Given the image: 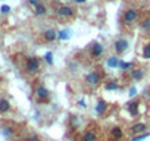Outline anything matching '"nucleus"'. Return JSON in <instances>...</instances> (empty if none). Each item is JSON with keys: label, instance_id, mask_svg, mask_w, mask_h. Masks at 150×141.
Listing matches in <instances>:
<instances>
[{"label": "nucleus", "instance_id": "nucleus-24", "mask_svg": "<svg viewBox=\"0 0 150 141\" xmlns=\"http://www.w3.org/2000/svg\"><path fill=\"white\" fill-rule=\"evenodd\" d=\"M150 134L149 132H146V134H141V135H137V137H132V140L131 141H140V140H144V138H147Z\"/></svg>", "mask_w": 150, "mask_h": 141}, {"label": "nucleus", "instance_id": "nucleus-1", "mask_svg": "<svg viewBox=\"0 0 150 141\" xmlns=\"http://www.w3.org/2000/svg\"><path fill=\"white\" fill-rule=\"evenodd\" d=\"M103 84V77L99 70H91L84 77V85L88 88H97Z\"/></svg>", "mask_w": 150, "mask_h": 141}, {"label": "nucleus", "instance_id": "nucleus-17", "mask_svg": "<svg viewBox=\"0 0 150 141\" xmlns=\"http://www.w3.org/2000/svg\"><path fill=\"white\" fill-rule=\"evenodd\" d=\"M71 35H72V31H71V30H68V28L57 31V40L66 41V40H69V38H71Z\"/></svg>", "mask_w": 150, "mask_h": 141}, {"label": "nucleus", "instance_id": "nucleus-20", "mask_svg": "<svg viewBox=\"0 0 150 141\" xmlns=\"http://www.w3.org/2000/svg\"><path fill=\"white\" fill-rule=\"evenodd\" d=\"M132 68H134V63H132V62H122V60H121V63H119V69L127 70V72H129Z\"/></svg>", "mask_w": 150, "mask_h": 141}, {"label": "nucleus", "instance_id": "nucleus-28", "mask_svg": "<svg viewBox=\"0 0 150 141\" xmlns=\"http://www.w3.org/2000/svg\"><path fill=\"white\" fill-rule=\"evenodd\" d=\"M0 11H2V13H9L11 8H9V6H6V5H3V6H2V9H0Z\"/></svg>", "mask_w": 150, "mask_h": 141}, {"label": "nucleus", "instance_id": "nucleus-13", "mask_svg": "<svg viewBox=\"0 0 150 141\" xmlns=\"http://www.w3.org/2000/svg\"><path fill=\"white\" fill-rule=\"evenodd\" d=\"M43 38H44V41L52 43V41H54V40L57 38V31L53 30V28H49V30H46V31L43 32Z\"/></svg>", "mask_w": 150, "mask_h": 141}, {"label": "nucleus", "instance_id": "nucleus-5", "mask_svg": "<svg viewBox=\"0 0 150 141\" xmlns=\"http://www.w3.org/2000/svg\"><path fill=\"white\" fill-rule=\"evenodd\" d=\"M128 49H129V43L127 38H116L113 41V50L116 51V54H124Z\"/></svg>", "mask_w": 150, "mask_h": 141}, {"label": "nucleus", "instance_id": "nucleus-2", "mask_svg": "<svg viewBox=\"0 0 150 141\" xmlns=\"http://www.w3.org/2000/svg\"><path fill=\"white\" fill-rule=\"evenodd\" d=\"M40 69H41V60L38 57L33 56V57H28L25 60V72L27 74H31V75L38 74Z\"/></svg>", "mask_w": 150, "mask_h": 141}, {"label": "nucleus", "instance_id": "nucleus-14", "mask_svg": "<svg viewBox=\"0 0 150 141\" xmlns=\"http://www.w3.org/2000/svg\"><path fill=\"white\" fill-rule=\"evenodd\" d=\"M94 109H96V113H97L99 116H102V115H105L106 110H108V103H106L103 99H99L97 103H96V106H94Z\"/></svg>", "mask_w": 150, "mask_h": 141}, {"label": "nucleus", "instance_id": "nucleus-11", "mask_svg": "<svg viewBox=\"0 0 150 141\" xmlns=\"http://www.w3.org/2000/svg\"><path fill=\"white\" fill-rule=\"evenodd\" d=\"M105 51V47L100 44V43H93L91 47H90V56L91 59H99Z\"/></svg>", "mask_w": 150, "mask_h": 141}, {"label": "nucleus", "instance_id": "nucleus-7", "mask_svg": "<svg viewBox=\"0 0 150 141\" xmlns=\"http://www.w3.org/2000/svg\"><path fill=\"white\" fill-rule=\"evenodd\" d=\"M109 135L113 141H122L124 137H125V131L121 125H113L110 129H109Z\"/></svg>", "mask_w": 150, "mask_h": 141}, {"label": "nucleus", "instance_id": "nucleus-18", "mask_svg": "<svg viewBox=\"0 0 150 141\" xmlns=\"http://www.w3.org/2000/svg\"><path fill=\"white\" fill-rule=\"evenodd\" d=\"M11 102L8 100V99H0V113H8L9 110H11Z\"/></svg>", "mask_w": 150, "mask_h": 141}, {"label": "nucleus", "instance_id": "nucleus-16", "mask_svg": "<svg viewBox=\"0 0 150 141\" xmlns=\"http://www.w3.org/2000/svg\"><path fill=\"white\" fill-rule=\"evenodd\" d=\"M119 63H121V59H119L118 56H110V57L106 59V65H108L109 68H112V69L119 68Z\"/></svg>", "mask_w": 150, "mask_h": 141}, {"label": "nucleus", "instance_id": "nucleus-30", "mask_svg": "<svg viewBox=\"0 0 150 141\" xmlns=\"http://www.w3.org/2000/svg\"><path fill=\"white\" fill-rule=\"evenodd\" d=\"M78 106H80V107H83V109H86V107H87L84 100H80V102H78Z\"/></svg>", "mask_w": 150, "mask_h": 141}, {"label": "nucleus", "instance_id": "nucleus-10", "mask_svg": "<svg viewBox=\"0 0 150 141\" xmlns=\"http://www.w3.org/2000/svg\"><path fill=\"white\" fill-rule=\"evenodd\" d=\"M56 13H57V16H60V18H72L74 13H75V11H74L71 6H68V5H62V6H59V8L56 9Z\"/></svg>", "mask_w": 150, "mask_h": 141}, {"label": "nucleus", "instance_id": "nucleus-26", "mask_svg": "<svg viewBox=\"0 0 150 141\" xmlns=\"http://www.w3.org/2000/svg\"><path fill=\"white\" fill-rule=\"evenodd\" d=\"M3 134H5L6 137H11V135H13V129H12V128H5Z\"/></svg>", "mask_w": 150, "mask_h": 141}, {"label": "nucleus", "instance_id": "nucleus-22", "mask_svg": "<svg viewBox=\"0 0 150 141\" xmlns=\"http://www.w3.org/2000/svg\"><path fill=\"white\" fill-rule=\"evenodd\" d=\"M143 57L144 59H150V41L143 47Z\"/></svg>", "mask_w": 150, "mask_h": 141}, {"label": "nucleus", "instance_id": "nucleus-23", "mask_svg": "<svg viewBox=\"0 0 150 141\" xmlns=\"http://www.w3.org/2000/svg\"><path fill=\"white\" fill-rule=\"evenodd\" d=\"M44 62L47 63V65H53V53H50V51H47L46 54H44Z\"/></svg>", "mask_w": 150, "mask_h": 141}, {"label": "nucleus", "instance_id": "nucleus-29", "mask_svg": "<svg viewBox=\"0 0 150 141\" xmlns=\"http://www.w3.org/2000/svg\"><path fill=\"white\" fill-rule=\"evenodd\" d=\"M135 94H137V88H135V87H131V88H129V96L134 97Z\"/></svg>", "mask_w": 150, "mask_h": 141}, {"label": "nucleus", "instance_id": "nucleus-15", "mask_svg": "<svg viewBox=\"0 0 150 141\" xmlns=\"http://www.w3.org/2000/svg\"><path fill=\"white\" fill-rule=\"evenodd\" d=\"M122 87H121V84L118 82V81H108V82H105V90L106 91H119Z\"/></svg>", "mask_w": 150, "mask_h": 141}, {"label": "nucleus", "instance_id": "nucleus-9", "mask_svg": "<svg viewBox=\"0 0 150 141\" xmlns=\"http://www.w3.org/2000/svg\"><path fill=\"white\" fill-rule=\"evenodd\" d=\"M125 109L128 110V113L131 116H138V113H140V100L138 99H134V100L128 102L127 106H125Z\"/></svg>", "mask_w": 150, "mask_h": 141}, {"label": "nucleus", "instance_id": "nucleus-25", "mask_svg": "<svg viewBox=\"0 0 150 141\" xmlns=\"http://www.w3.org/2000/svg\"><path fill=\"white\" fill-rule=\"evenodd\" d=\"M27 141H40V137L35 135V134H31V135L27 138Z\"/></svg>", "mask_w": 150, "mask_h": 141}, {"label": "nucleus", "instance_id": "nucleus-21", "mask_svg": "<svg viewBox=\"0 0 150 141\" xmlns=\"http://www.w3.org/2000/svg\"><path fill=\"white\" fill-rule=\"evenodd\" d=\"M140 27H141V30H144V31H150V16L146 18V19H143V22L140 24Z\"/></svg>", "mask_w": 150, "mask_h": 141}, {"label": "nucleus", "instance_id": "nucleus-31", "mask_svg": "<svg viewBox=\"0 0 150 141\" xmlns=\"http://www.w3.org/2000/svg\"><path fill=\"white\" fill-rule=\"evenodd\" d=\"M74 2H75V3H78V5H84L87 0H74Z\"/></svg>", "mask_w": 150, "mask_h": 141}, {"label": "nucleus", "instance_id": "nucleus-8", "mask_svg": "<svg viewBox=\"0 0 150 141\" xmlns=\"http://www.w3.org/2000/svg\"><path fill=\"white\" fill-rule=\"evenodd\" d=\"M137 18H138V12H137L134 8H129V9H127V11L124 12L122 22H124L125 25H129V24L135 22V21H137Z\"/></svg>", "mask_w": 150, "mask_h": 141}, {"label": "nucleus", "instance_id": "nucleus-19", "mask_svg": "<svg viewBox=\"0 0 150 141\" xmlns=\"http://www.w3.org/2000/svg\"><path fill=\"white\" fill-rule=\"evenodd\" d=\"M46 12H47V8H46L43 3H40L38 6L34 8V13H35L37 16H43V15H46Z\"/></svg>", "mask_w": 150, "mask_h": 141}, {"label": "nucleus", "instance_id": "nucleus-12", "mask_svg": "<svg viewBox=\"0 0 150 141\" xmlns=\"http://www.w3.org/2000/svg\"><path fill=\"white\" fill-rule=\"evenodd\" d=\"M80 141H99V134L96 129H88L80 137Z\"/></svg>", "mask_w": 150, "mask_h": 141}, {"label": "nucleus", "instance_id": "nucleus-4", "mask_svg": "<svg viewBox=\"0 0 150 141\" xmlns=\"http://www.w3.org/2000/svg\"><path fill=\"white\" fill-rule=\"evenodd\" d=\"M147 129H149V125L146 123V122H135V123H132L131 126H129V129H128V132H129V135H132V137H137V135H141V134H146L147 132Z\"/></svg>", "mask_w": 150, "mask_h": 141}, {"label": "nucleus", "instance_id": "nucleus-3", "mask_svg": "<svg viewBox=\"0 0 150 141\" xmlns=\"http://www.w3.org/2000/svg\"><path fill=\"white\" fill-rule=\"evenodd\" d=\"M34 99L38 103H47L50 100V91H49V88L46 85H43V84H38L34 88Z\"/></svg>", "mask_w": 150, "mask_h": 141}, {"label": "nucleus", "instance_id": "nucleus-27", "mask_svg": "<svg viewBox=\"0 0 150 141\" xmlns=\"http://www.w3.org/2000/svg\"><path fill=\"white\" fill-rule=\"evenodd\" d=\"M28 3H30L31 6H34V8H35V6H38L41 2H40V0H28Z\"/></svg>", "mask_w": 150, "mask_h": 141}, {"label": "nucleus", "instance_id": "nucleus-6", "mask_svg": "<svg viewBox=\"0 0 150 141\" xmlns=\"http://www.w3.org/2000/svg\"><path fill=\"white\" fill-rule=\"evenodd\" d=\"M146 77V70L143 68H132L129 72H128V78L131 81H135V82H140L143 81Z\"/></svg>", "mask_w": 150, "mask_h": 141}]
</instances>
